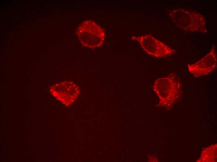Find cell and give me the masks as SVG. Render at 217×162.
Returning a JSON list of instances; mask_svg holds the SVG:
<instances>
[{
  "instance_id": "cell-1",
  "label": "cell",
  "mask_w": 217,
  "mask_h": 162,
  "mask_svg": "<svg viewBox=\"0 0 217 162\" xmlns=\"http://www.w3.org/2000/svg\"><path fill=\"white\" fill-rule=\"evenodd\" d=\"M182 86L180 78L173 72L155 80L152 89L159 98V106L168 108L172 107L181 95Z\"/></svg>"
},
{
  "instance_id": "cell-2",
  "label": "cell",
  "mask_w": 217,
  "mask_h": 162,
  "mask_svg": "<svg viewBox=\"0 0 217 162\" xmlns=\"http://www.w3.org/2000/svg\"><path fill=\"white\" fill-rule=\"evenodd\" d=\"M169 15L174 24L184 31L204 34L208 32L205 18L198 12L177 8L171 10Z\"/></svg>"
},
{
  "instance_id": "cell-3",
  "label": "cell",
  "mask_w": 217,
  "mask_h": 162,
  "mask_svg": "<svg viewBox=\"0 0 217 162\" xmlns=\"http://www.w3.org/2000/svg\"><path fill=\"white\" fill-rule=\"evenodd\" d=\"M76 33L80 43L84 47L90 49L99 48L104 41V31L92 20L83 21L78 26Z\"/></svg>"
},
{
  "instance_id": "cell-4",
  "label": "cell",
  "mask_w": 217,
  "mask_h": 162,
  "mask_svg": "<svg viewBox=\"0 0 217 162\" xmlns=\"http://www.w3.org/2000/svg\"><path fill=\"white\" fill-rule=\"evenodd\" d=\"M133 41H137L148 55L156 58H164L175 53L176 51L150 34L133 36Z\"/></svg>"
},
{
  "instance_id": "cell-5",
  "label": "cell",
  "mask_w": 217,
  "mask_h": 162,
  "mask_svg": "<svg viewBox=\"0 0 217 162\" xmlns=\"http://www.w3.org/2000/svg\"><path fill=\"white\" fill-rule=\"evenodd\" d=\"M49 92L57 100L67 107L73 104L80 93L79 87L72 81L57 82L50 86Z\"/></svg>"
},
{
  "instance_id": "cell-6",
  "label": "cell",
  "mask_w": 217,
  "mask_h": 162,
  "mask_svg": "<svg viewBox=\"0 0 217 162\" xmlns=\"http://www.w3.org/2000/svg\"><path fill=\"white\" fill-rule=\"evenodd\" d=\"M217 59L215 45H213L209 52L204 57L188 65V71L195 78L206 76L216 68Z\"/></svg>"
}]
</instances>
